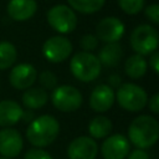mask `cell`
I'll use <instances>...</instances> for the list:
<instances>
[{"instance_id":"1","label":"cell","mask_w":159,"mask_h":159,"mask_svg":"<svg viewBox=\"0 0 159 159\" xmlns=\"http://www.w3.org/2000/svg\"><path fill=\"white\" fill-rule=\"evenodd\" d=\"M60 133L58 120L50 114H42L37 118H34L27 129L26 138L30 144L36 148H43L55 142Z\"/></svg>"},{"instance_id":"2","label":"cell","mask_w":159,"mask_h":159,"mask_svg":"<svg viewBox=\"0 0 159 159\" xmlns=\"http://www.w3.org/2000/svg\"><path fill=\"white\" fill-rule=\"evenodd\" d=\"M128 138L138 149L154 145L159 138V123L148 114H142L132 120L128 128Z\"/></svg>"},{"instance_id":"3","label":"cell","mask_w":159,"mask_h":159,"mask_svg":"<svg viewBox=\"0 0 159 159\" xmlns=\"http://www.w3.org/2000/svg\"><path fill=\"white\" fill-rule=\"evenodd\" d=\"M101 62L98 57L91 52H77L70 62V68L75 78L81 82H92L101 73Z\"/></svg>"},{"instance_id":"4","label":"cell","mask_w":159,"mask_h":159,"mask_svg":"<svg viewBox=\"0 0 159 159\" xmlns=\"http://www.w3.org/2000/svg\"><path fill=\"white\" fill-rule=\"evenodd\" d=\"M114 96H116L118 104L123 109L129 111V112L142 111L148 102V94L144 91V88L134 83L120 84Z\"/></svg>"},{"instance_id":"5","label":"cell","mask_w":159,"mask_h":159,"mask_svg":"<svg viewBox=\"0 0 159 159\" xmlns=\"http://www.w3.org/2000/svg\"><path fill=\"white\" fill-rule=\"evenodd\" d=\"M130 45L138 55H150L158 47V31L150 25H139L130 35Z\"/></svg>"},{"instance_id":"6","label":"cell","mask_w":159,"mask_h":159,"mask_svg":"<svg viewBox=\"0 0 159 159\" xmlns=\"http://www.w3.org/2000/svg\"><path fill=\"white\" fill-rule=\"evenodd\" d=\"M51 101L53 107L61 112H75L82 104V94L76 87L62 84L53 88Z\"/></svg>"},{"instance_id":"7","label":"cell","mask_w":159,"mask_h":159,"mask_svg":"<svg viewBox=\"0 0 159 159\" xmlns=\"http://www.w3.org/2000/svg\"><path fill=\"white\" fill-rule=\"evenodd\" d=\"M47 22L60 34H70L77 26V16L66 5H55L47 11Z\"/></svg>"},{"instance_id":"8","label":"cell","mask_w":159,"mask_h":159,"mask_svg":"<svg viewBox=\"0 0 159 159\" xmlns=\"http://www.w3.org/2000/svg\"><path fill=\"white\" fill-rule=\"evenodd\" d=\"M72 52V43L63 36H52L47 39L42 46L45 58L52 63H58L70 57Z\"/></svg>"},{"instance_id":"9","label":"cell","mask_w":159,"mask_h":159,"mask_svg":"<svg viewBox=\"0 0 159 159\" xmlns=\"http://www.w3.org/2000/svg\"><path fill=\"white\" fill-rule=\"evenodd\" d=\"M129 140L122 134H113L106 137L101 145L103 159H125L129 154Z\"/></svg>"},{"instance_id":"10","label":"cell","mask_w":159,"mask_h":159,"mask_svg":"<svg viewBox=\"0 0 159 159\" xmlns=\"http://www.w3.org/2000/svg\"><path fill=\"white\" fill-rule=\"evenodd\" d=\"M124 34V25L123 22L113 16L104 17L101 20L96 27V37L106 43L118 42Z\"/></svg>"},{"instance_id":"11","label":"cell","mask_w":159,"mask_h":159,"mask_svg":"<svg viewBox=\"0 0 159 159\" xmlns=\"http://www.w3.org/2000/svg\"><path fill=\"white\" fill-rule=\"evenodd\" d=\"M98 154V145L91 137H77L67 148V155L70 159H96Z\"/></svg>"},{"instance_id":"12","label":"cell","mask_w":159,"mask_h":159,"mask_svg":"<svg viewBox=\"0 0 159 159\" xmlns=\"http://www.w3.org/2000/svg\"><path fill=\"white\" fill-rule=\"evenodd\" d=\"M24 142L19 130L4 128L0 130V154L5 158H15L20 154Z\"/></svg>"},{"instance_id":"13","label":"cell","mask_w":159,"mask_h":159,"mask_svg":"<svg viewBox=\"0 0 159 159\" xmlns=\"http://www.w3.org/2000/svg\"><path fill=\"white\" fill-rule=\"evenodd\" d=\"M37 78L36 68L30 63L16 65L9 75L10 84L16 89H27L30 88Z\"/></svg>"},{"instance_id":"14","label":"cell","mask_w":159,"mask_h":159,"mask_svg":"<svg viewBox=\"0 0 159 159\" xmlns=\"http://www.w3.org/2000/svg\"><path fill=\"white\" fill-rule=\"evenodd\" d=\"M116 99L114 91L108 84H98L91 92L89 96V107L98 113L107 112L113 106Z\"/></svg>"},{"instance_id":"15","label":"cell","mask_w":159,"mask_h":159,"mask_svg":"<svg viewBox=\"0 0 159 159\" xmlns=\"http://www.w3.org/2000/svg\"><path fill=\"white\" fill-rule=\"evenodd\" d=\"M7 15L15 21H25L32 17L37 10L35 0H10L7 4Z\"/></svg>"},{"instance_id":"16","label":"cell","mask_w":159,"mask_h":159,"mask_svg":"<svg viewBox=\"0 0 159 159\" xmlns=\"http://www.w3.org/2000/svg\"><path fill=\"white\" fill-rule=\"evenodd\" d=\"M24 109L20 104L11 99L0 101V127L9 128L16 124L22 117Z\"/></svg>"},{"instance_id":"17","label":"cell","mask_w":159,"mask_h":159,"mask_svg":"<svg viewBox=\"0 0 159 159\" xmlns=\"http://www.w3.org/2000/svg\"><path fill=\"white\" fill-rule=\"evenodd\" d=\"M48 101L47 91L40 87H30L22 94V104L27 109H39L43 107Z\"/></svg>"},{"instance_id":"18","label":"cell","mask_w":159,"mask_h":159,"mask_svg":"<svg viewBox=\"0 0 159 159\" xmlns=\"http://www.w3.org/2000/svg\"><path fill=\"white\" fill-rule=\"evenodd\" d=\"M122 56H123L122 46L118 42H111L101 48L98 60L101 65H104L106 67H114L120 62Z\"/></svg>"},{"instance_id":"19","label":"cell","mask_w":159,"mask_h":159,"mask_svg":"<svg viewBox=\"0 0 159 159\" xmlns=\"http://www.w3.org/2000/svg\"><path fill=\"white\" fill-rule=\"evenodd\" d=\"M112 132V122L104 116H97L88 123V133L94 139L106 138Z\"/></svg>"},{"instance_id":"20","label":"cell","mask_w":159,"mask_h":159,"mask_svg":"<svg viewBox=\"0 0 159 159\" xmlns=\"http://www.w3.org/2000/svg\"><path fill=\"white\" fill-rule=\"evenodd\" d=\"M147 68H148V63L145 58L138 53L128 57L124 65V71L127 76H129L130 78H140L142 76L145 75Z\"/></svg>"},{"instance_id":"21","label":"cell","mask_w":159,"mask_h":159,"mask_svg":"<svg viewBox=\"0 0 159 159\" xmlns=\"http://www.w3.org/2000/svg\"><path fill=\"white\" fill-rule=\"evenodd\" d=\"M16 47L9 41H0V70L10 68L16 61Z\"/></svg>"},{"instance_id":"22","label":"cell","mask_w":159,"mask_h":159,"mask_svg":"<svg viewBox=\"0 0 159 159\" xmlns=\"http://www.w3.org/2000/svg\"><path fill=\"white\" fill-rule=\"evenodd\" d=\"M72 9L82 14H93L102 9L106 0H67Z\"/></svg>"},{"instance_id":"23","label":"cell","mask_w":159,"mask_h":159,"mask_svg":"<svg viewBox=\"0 0 159 159\" xmlns=\"http://www.w3.org/2000/svg\"><path fill=\"white\" fill-rule=\"evenodd\" d=\"M118 5L125 14L135 15L143 9L144 0H118Z\"/></svg>"},{"instance_id":"24","label":"cell","mask_w":159,"mask_h":159,"mask_svg":"<svg viewBox=\"0 0 159 159\" xmlns=\"http://www.w3.org/2000/svg\"><path fill=\"white\" fill-rule=\"evenodd\" d=\"M39 81L43 89H53L57 84V77L51 71H42L39 76Z\"/></svg>"},{"instance_id":"25","label":"cell","mask_w":159,"mask_h":159,"mask_svg":"<svg viewBox=\"0 0 159 159\" xmlns=\"http://www.w3.org/2000/svg\"><path fill=\"white\" fill-rule=\"evenodd\" d=\"M80 45H81V47H82L86 52H91V51H93L94 48H97L98 39H97L94 35L87 34V35H83V36L81 37Z\"/></svg>"},{"instance_id":"26","label":"cell","mask_w":159,"mask_h":159,"mask_svg":"<svg viewBox=\"0 0 159 159\" xmlns=\"http://www.w3.org/2000/svg\"><path fill=\"white\" fill-rule=\"evenodd\" d=\"M24 159H52V157L50 155V153H47L43 149L32 148V149H29L25 153Z\"/></svg>"},{"instance_id":"27","label":"cell","mask_w":159,"mask_h":159,"mask_svg":"<svg viewBox=\"0 0 159 159\" xmlns=\"http://www.w3.org/2000/svg\"><path fill=\"white\" fill-rule=\"evenodd\" d=\"M145 16L153 22L158 24L159 22V5L158 4H152L145 7Z\"/></svg>"},{"instance_id":"28","label":"cell","mask_w":159,"mask_h":159,"mask_svg":"<svg viewBox=\"0 0 159 159\" xmlns=\"http://www.w3.org/2000/svg\"><path fill=\"white\" fill-rule=\"evenodd\" d=\"M127 159H149V155L144 149H138L137 148L127 155Z\"/></svg>"},{"instance_id":"29","label":"cell","mask_w":159,"mask_h":159,"mask_svg":"<svg viewBox=\"0 0 159 159\" xmlns=\"http://www.w3.org/2000/svg\"><path fill=\"white\" fill-rule=\"evenodd\" d=\"M149 109L155 114L159 113V94L158 93H155V94H153L150 97V99H149Z\"/></svg>"},{"instance_id":"30","label":"cell","mask_w":159,"mask_h":159,"mask_svg":"<svg viewBox=\"0 0 159 159\" xmlns=\"http://www.w3.org/2000/svg\"><path fill=\"white\" fill-rule=\"evenodd\" d=\"M149 65L152 67V70L155 72V73H159V53L157 51L153 52L150 60H149Z\"/></svg>"},{"instance_id":"31","label":"cell","mask_w":159,"mask_h":159,"mask_svg":"<svg viewBox=\"0 0 159 159\" xmlns=\"http://www.w3.org/2000/svg\"><path fill=\"white\" fill-rule=\"evenodd\" d=\"M120 76L118 75H111L109 78H108V82H109V87H119L120 84Z\"/></svg>"},{"instance_id":"32","label":"cell","mask_w":159,"mask_h":159,"mask_svg":"<svg viewBox=\"0 0 159 159\" xmlns=\"http://www.w3.org/2000/svg\"><path fill=\"white\" fill-rule=\"evenodd\" d=\"M21 119H24L25 122H31L34 119V114L30 112V109H27L26 112H22V117Z\"/></svg>"},{"instance_id":"33","label":"cell","mask_w":159,"mask_h":159,"mask_svg":"<svg viewBox=\"0 0 159 159\" xmlns=\"http://www.w3.org/2000/svg\"><path fill=\"white\" fill-rule=\"evenodd\" d=\"M0 159H11V158H5V157H1Z\"/></svg>"}]
</instances>
